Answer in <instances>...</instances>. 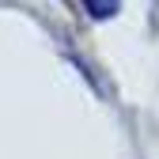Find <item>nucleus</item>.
Masks as SVG:
<instances>
[{"instance_id": "obj_1", "label": "nucleus", "mask_w": 159, "mask_h": 159, "mask_svg": "<svg viewBox=\"0 0 159 159\" xmlns=\"http://www.w3.org/2000/svg\"><path fill=\"white\" fill-rule=\"evenodd\" d=\"M84 8H87L91 19H110V15H117L121 0H84Z\"/></svg>"}]
</instances>
